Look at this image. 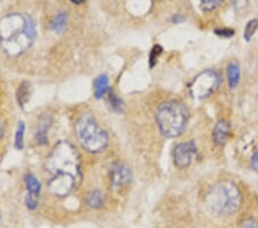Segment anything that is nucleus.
<instances>
[{"label":"nucleus","mask_w":258,"mask_h":228,"mask_svg":"<svg viewBox=\"0 0 258 228\" xmlns=\"http://www.w3.org/2000/svg\"><path fill=\"white\" fill-rule=\"evenodd\" d=\"M36 38L33 21L22 14H10L0 20V45L11 57H18L31 47Z\"/></svg>","instance_id":"obj_1"},{"label":"nucleus","mask_w":258,"mask_h":228,"mask_svg":"<svg viewBox=\"0 0 258 228\" xmlns=\"http://www.w3.org/2000/svg\"><path fill=\"white\" fill-rule=\"evenodd\" d=\"M45 166L52 177H70L81 181L80 155L69 142L57 143L47 157Z\"/></svg>","instance_id":"obj_2"},{"label":"nucleus","mask_w":258,"mask_h":228,"mask_svg":"<svg viewBox=\"0 0 258 228\" xmlns=\"http://www.w3.org/2000/svg\"><path fill=\"white\" fill-rule=\"evenodd\" d=\"M241 193L233 182H218L206 197L208 211L216 217H226L235 213L241 205Z\"/></svg>","instance_id":"obj_3"},{"label":"nucleus","mask_w":258,"mask_h":228,"mask_svg":"<svg viewBox=\"0 0 258 228\" xmlns=\"http://www.w3.org/2000/svg\"><path fill=\"white\" fill-rule=\"evenodd\" d=\"M188 110L184 104L169 101L161 104L156 111V122L165 138L174 139L182 134L188 123Z\"/></svg>","instance_id":"obj_4"},{"label":"nucleus","mask_w":258,"mask_h":228,"mask_svg":"<svg viewBox=\"0 0 258 228\" xmlns=\"http://www.w3.org/2000/svg\"><path fill=\"white\" fill-rule=\"evenodd\" d=\"M75 131L82 147L92 153L101 152L108 145L107 132L90 114H84L75 124Z\"/></svg>","instance_id":"obj_5"},{"label":"nucleus","mask_w":258,"mask_h":228,"mask_svg":"<svg viewBox=\"0 0 258 228\" xmlns=\"http://www.w3.org/2000/svg\"><path fill=\"white\" fill-rule=\"evenodd\" d=\"M220 77L215 70H206L194 78L189 86L192 97L195 99H205L218 89Z\"/></svg>","instance_id":"obj_6"},{"label":"nucleus","mask_w":258,"mask_h":228,"mask_svg":"<svg viewBox=\"0 0 258 228\" xmlns=\"http://www.w3.org/2000/svg\"><path fill=\"white\" fill-rule=\"evenodd\" d=\"M197 145L193 141L178 144L173 150L174 165L179 168H185L187 166H189L195 155H197Z\"/></svg>","instance_id":"obj_7"},{"label":"nucleus","mask_w":258,"mask_h":228,"mask_svg":"<svg viewBox=\"0 0 258 228\" xmlns=\"http://www.w3.org/2000/svg\"><path fill=\"white\" fill-rule=\"evenodd\" d=\"M132 179L131 168L127 165L117 163L110 169V182L115 189L127 185Z\"/></svg>","instance_id":"obj_8"},{"label":"nucleus","mask_w":258,"mask_h":228,"mask_svg":"<svg viewBox=\"0 0 258 228\" xmlns=\"http://www.w3.org/2000/svg\"><path fill=\"white\" fill-rule=\"evenodd\" d=\"M26 185L28 189V196L26 200V204L28 209L35 210L38 205V198L40 194V182L36 179L32 174H27L26 175Z\"/></svg>","instance_id":"obj_9"},{"label":"nucleus","mask_w":258,"mask_h":228,"mask_svg":"<svg viewBox=\"0 0 258 228\" xmlns=\"http://www.w3.org/2000/svg\"><path fill=\"white\" fill-rule=\"evenodd\" d=\"M231 131V124L226 120H220L214 128V132H212V138H214V142L216 145H223L225 144L226 140L230 135Z\"/></svg>","instance_id":"obj_10"},{"label":"nucleus","mask_w":258,"mask_h":228,"mask_svg":"<svg viewBox=\"0 0 258 228\" xmlns=\"http://www.w3.org/2000/svg\"><path fill=\"white\" fill-rule=\"evenodd\" d=\"M227 81L230 89H235L239 84L240 66L236 61H233L227 66Z\"/></svg>","instance_id":"obj_11"},{"label":"nucleus","mask_w":258,"mask_h":228,"mask_svg":"<svg viewBox=\"0 0 258 228\" xmlns=\"http://www.w3.org/2000/svg\"><path fill=\"white\" fill-rule=\"evenodd\" d=\"M94 96L95 98H102L109 89V78L107 75H100L94 81Z\"/></svg>","instance_id":"obj_12"},{"label":"nucleus","mask_w":258,"mask_h":228,"mask_svg":"<svg viewBox=\"0 0 258 228\" xmlns=\"http://www.w3.org/2000/svg\"><path fill=\"white\" fill-rule=\"evenodd\" d=\"M103 201H105L103 194L98 189L90 192L86 198L87 204H89V206L93 207V209H99V207H101L103 205Z\"/></svg>","instance_id":"obj_13"},{"label":"nucleus","mask_w":258,"mask_h":228,"mask_svg":"<svg viewBox=\"0 0 258 228\" xmlns=\"http://www.w3.org/2000/svg\"><path fill=\"white\" fill-rule=\"evenodd\" d=\"M31 96V86L28 82H23L22 84L20 85L18 90V102L21 107H24V105L29 102Z\"/></svg>","instance_id":"obj_14"},{"label":"nucleus","mask_w":258,"mask_h":228,"mask_svg":"<svg viewBox=\"0 0 258 228\" xmlns=\"http://www.w3.org/2000/svg\"><path fill=\"white\" fill-rule=\"evenodd\" d=\"M67 24V14L64 12H60L51 22V29L54 32H62L64 30Z\"/></svg>","instance_id":"obj_15"},{"label":"nucleus","mask_w":258,"mask_h":228,"mask_svg":"<svg viewBox=\"0 0 258 228\" xmlns=\"http://www.w3.org/2000/svg\"><path fill=\"white\" fill-rule=\"evenodd\" d=\"M108 102H109V105H110V109L115 111V112H118V113H120V112H123V102L122 99H119L116 95L111 91V93L109 94V97H108Z\"/></svg>","instance_id":"obj_16"},{"label":"nucleus","mask_w":258,"mask_h":228,"mask_svg":"<svg viewBox=\"0 0 258 228\" xmlns=\"http://www.w3.org/2000/svg\"><path fill=\"white\" fill-rule=\"evenodd\" d=\"M24 129H26V126H24V122H19L18 130H16L15 135V148L19 149V150H22L23 149V138H24Z\"/></svg>","instance_id":"obj_17"},{"label":"nucleus","mask_w":258,"mask_h":228,"mask_svg":"<svg viewBox=\"0 0 258 228\" xmlns=\"http://www.w3.org/2000/svg\"><path fill=\"white\" fill-rule=\"evenodd\" d=\"M258 29V20H251L249 21V23L247 24L244 30V38L245 40H250L251 37L255 34V31Z\"/></svg>","instance_id":"obj_18"},{"label":"nucleus","mask_w":258,"mask_h":228,"mask_svg":"<svg viewBox=\"0 0 258 228\" xmlns=\"http://www.w3.org/2000/svg\"><path fill=\"white\" fill-rule=\"evenodd\" d=\"M224 0H201V8L206 12L214 11L222 5Z\"/></svg>","instance_id":"obj_19"},{"label":"nucleus","mask_w":258,"mask_h":228,"mask_svg":"<svg viewBox=\"0 0 258 228\" xmlns=\"http://www.w3.org/2000/svg\"><path fill=\"white\" fill-rule=\"evenodd\" d=\"M162 51H163V49H162V47H160V45H155V47L153 48L151 55H149V66H151V68H153L154 66H155Z\"/></svg>","instance_id":"obj_20"},{"label":"nucleus","mask_w":258,"mask_h":228,"mask_svg":"<svg viewBox=\"0 0 258 228\" xmlns=\"http://www.w3.org/2000/svg\"><path fill=\"white\" fill-rule=\"evenodd\" d=\"M216 34L220 37H225V38H230V37L234 36V30L232 29H216Z\"/></svg>","instance_id":"obj_21"},{"label":"nucleus","mask_w":258,"mask_h":228,"mask_svg":"<svg viewBox=\"0 0 258 228\" xmlns=\"http://www.w3.org/2000/svg\"><path fill=\"white\" fill-rule=\"evenodd\" d=\"M241 228H258V222L253 219H248V220L242 222Z\"/></svg>","instance_id":"obj_22"},{"label":"nucleus","mask_w":258,"mask_h":228,"mask_svg":"<svg viewBox=\"0 0 258 228\" xmlns=\"http://www.w3.org/2000/svg\"><path fill=\"white\" fill-rule=\"evenodd\" d=\"M251 166L255 171H258V151L255 152V155L251 158Z\"/></svg>","instance_id":"obj_23"},{"label":"nucleus","mask_w":258,"mask_h":228,"mask_svg":"<svg viewBox=\"0 0 258 228\" xmlns=\"http://www.w3.org/2000/svg\"><path fill=\"white\" fill-rule=\"evenodd\" d=\"M235 8H242L247 5V0H233Z\"/></svg>","instance_id":"obj_24"},{"label":"nucleus","mask_w":258,"mask_h":228,"mask_svg":"<svg viewBox=\"0 0 258 228\" xmlns=\"http://www.w3.org/2000/svg\"><path fill=\"white\" fill-rule=\"evenodd\" d=\"M73 4H76V5H81V4H84L86 0H70Z\"/></svg>","instance_id":"obj_25"},{"label":"nucleus","mask_w":258,"mask_h":228,"mask_svg":"<svg viewBox=\"0 0 258 228\" xmlns=\"http://www.w3.org/2000/svg\"><path fill=\"white\" fill-rule=\"evenodd\" d=\"M4 132H5V129H4V124L0 122V139H3Z\"/></svg>","instance_id":"obj_26"}]
</instances>
